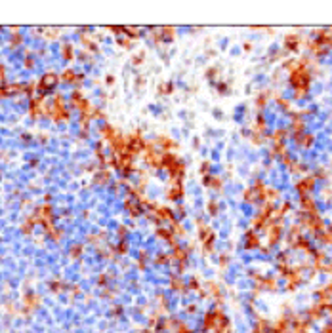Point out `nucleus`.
Returning a JSON list of instances; mask_svg holds the SVG:
<instances>
[{
	"mask_svg": "<svg viewBox=\"0 0 332 333\" xmlns=\"http://www.w3.org/2000/svg\"><path fill=\"white\" fill-rule=\"evenodd\" d=\"M300 42H302L300 34L292 33V34H288V36L284 38V48L288 50V52H296V50L300 48Z\"/></svg>",
	"mask_w": 332,
	"mask_h": 333,
	"instance_id": "7",
	"label": "nucleus"
},
{
	"mask_svg": "<svg viewBox=\"0 0 332 333\" xmlns=\"http://www.w3.org/2000/svg\"><path fill=\"white\" fill-rule=\"evenodd\" d=\"M321 333H332V324H326L323 327V329H321Z\"/></svg>",
	"mask_w": 332,
	"mask_h": 333,
	"instance_id": "10",
	"label": "nucleus"
},
{
	"mask_svg": "<svg viewBox=\"0 0 332 333\" xmlns=\"http://www.w3.org/2000/svg\"><path fill=\"white\" fill-rule=\"evenodd\" d=\"M246 250H254V248H260V236L254 230H248L246 232V244H244Z\"/></svg>",
	"mask_w": 332,
	"mask_h": 333,
	"instance_id": "8",
	"label": "nucleus"
},
{
	"mask_svg": "<svg viewBox=\"0 0 332 333\" xmlns=\"http://www.w3.org/2000/svg\"><path fill=\"white\" fill-rule=\"evenodd\" d=\"M284 69L288 71V84H290L292 91H294V98H307L311 82H313V74H311V69H309V57L290 59V61L284 63Z\"/></svg>",
	"mask_w": 332,
	"mask_h": 333,
	"instance_id": "1",
	"label": "nucleus"
},
{
	"mask_svg": "<svg viewBox=\"0 0 332 333\" xmlns=\"http://www.w3.org/2000/svg\"><path fill=\"white\" fill-rule=\"evenodd\" d=\"M267 99H269V93H267V91H264L260 98H256V107L258 109H264V107L267 105Z\"/></svg>",
	"mask_w": 332,
	"mask_h": 333,
	"instance_id": "9",
	"label": "nucleus"
},
{
	"mask_svg": "<svg viewBox=\"0 0 332 333\" xmlns=\"http://www.w3.org/2000/svg\"><path fill=\"white\" fill-rule=\"evenodd\" d=\"M290 318H286V316H281V318H277L273 324H271V333H288L290 331Z\"/></svg>",
	"mask_w": 332,
	"mask_h": 333,
	"instance_id": "5",
	"label": "nucleus"
},
{
	"mask_svg": "<svg viewBox=\"0 0 332 333\" xmlns=\"http://www.w3.org/2000/svg\"><path fill=\"white\" fill-rule=\"evenodd\" d=\"M315 185H317L315 175H306V177H300L298 181H296L294 188H296V193H298L300 196H309L313 193Z\"/></svg>",
	"mask_w": 332,
	"mask_h": 333,
	"instance_id": "3",
	"label": "nucleus"
},
{
	"mask_svg": "<svg viewBox=\"0 0 332 333\" xmlns=\"http://www.w3.org/2000/svg\"><path fill=\"white\" fill-rule=\"evenodd\" d=\"M307 48H309V52L317 57L326 56L332 50V31H328V29H319V31H315V33H313V38L307 44Z\"/></svg>",
	"mask_w": 332,
	"mask_h": 333,
	"instance_id": "2",
	"label": "nucleus"
},
{
	"mask_svg": "<svg viewBox=\"0 0 332 333\" xmlns=\"http://www.w3.org/2000/svg\"><path fill=\"white\" fill-rule=\"evenodd\" d=\"M309 327H311V324H309L307 318H296V320L292 322L290 329H292V333H307Z\"/></svg>",
	"mask_w": 332,
	"mask_h": 333,
	"instance_id": "6",
	"label": "nucleus"
},
{
	"mask_svg": "<svg viewBox=\"0 0 332 333\" xmlns=\"http://www.w3.org/2000/svg\"><path fill=\"white\" fill-rule=\"evenodd\" d=\"M292 139H294V143H296L300 149H311L313 143H315V135H313V133H309V131L296 133V135H292Z\"/></svg>",
	"mask_w": 332,
	"mask_h": 333,
	"instance_id": "4",
	"label": "nucleus"
}]
</instances>
